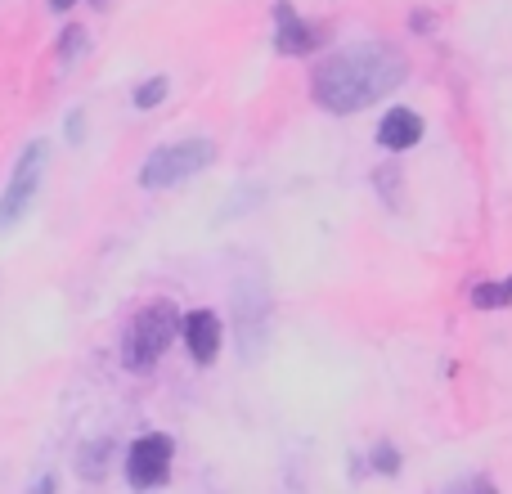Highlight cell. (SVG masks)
I'll return each mask as SVG.
<instances>
[{"label": "cell", "mask_w": 512, "mask_h": 494, "mask_svg": "<svg viewBox=\"0 0 512 494\" xmlns=\"http://www.w3.org/2000/svg\"><path fill=\"white\" fill-rule=\"evenodd\" d=\"M400 81H405L400 50H391L382 41H360L328 54L315 68L310 90H315V104L328 108V113H360V108L387 99Z\"/></svg>", "instance_id": "1"}, {"label": "cell", "mask_w": 512, "mask_h": 494, "mask_svg": "<svg viewBox=\"0 0 512 494\" xmlns=\"http://www.w3.org/2000/svg\"><path fill=\"white\" fill-rule=\"evenodd\" d=\"M180 337V310L176 301H149L122 333V364L131 373H149L167 355V346Z\"/></svg>", "instance_id": "2"}, {"label": "cell", "mask_w": 512, "mask_h": 494, "mask_svg": "<svg viewBox=\"0 0 512 494\" xmlns=\"http://www.w3.org/2000/svg\"><path fill=\"white\" fill-rule=\"evenodd\" d=\"M216 162V144L203 140V135H189V140H176V144H162L144 158L140 167V185L144 189H176L185 185L189 176L207 171Z\"/></svg>", "instance_id": "3"}, {"label": "cell", "mask_w": 512, "mask_h": 494, "mask_svg": "<svg viewBox=\"0 0 512 494\" xmlns=\"http://www.w3.org/2000/svg\"><path fill=\"white\" fill-rule=\"evenodd\" d=\"M45 162H50L45 140H32L23 153H18L14 176H9L5 194H0V230L18 225L27 216V207L36 203V194H41V176H45Z\"/></svg>", "instance_id": "4"}, {"label": "cell", "mask_w": 512, "mask_h": 494, "mask_svg": "<svg viewBox=\"0 0 512 494\" xmlns=\"http://www.w3.org/2000/svg\"><path fill=\"white\" fill-rule=\"evenodd\" d=\"M171 459H176V441L167 432H144L126 450V481L131 490H158L171 477Z\"/></svg>", "instance_id": "5"}, {"label": "cell", "mask_w": 512, "mask_h": 494, "mask_svg": "<svg viewBox=\"0 0 512 494\" xmlns=\"http://www.w3.org/2000/svg\"><path fill=\"white\" fill-rule=\"evenodd\" d=\"M180 337H185L194 364H216L221 337H225L221 315H216V310H189V315H180Z\"/></svg>", "instance_id": "6"}, {"label": "cell", "mask_w": 512, "mask_h": 494, "mask_svg": "<svg viewBox=\"0 0 512 494\" xmlns=\"http://www.w3.org/2000/svg\"><path fill=\"white\" fill-rule=\"evenodd\" d=\"M319 27L297 18L292 0H274V50L279 54H310L319 45Z\"/></svg>", "instance_id": "7"}, {"label": "cell", "mask_w": 512, "mask_h": 494, "mask_svg": "<svg viewBox=\"0 0 512 494\" xmlns=\"http://www.w3.org/2000/svg\"><path fill=\"white\" fill-rule=\"evenodd\" d=\"M423 140V117L414 108H387L382 113V126H378V144L391 153H405Z\"/></svg>", "instance_id": "8"}, {"label": "cell", "mask_w": 512, "mask_h": 494, "mask_svg": "<svg viewBox=\"0 0 512 494\" xmlns=\"http://www.w3.org/2000/svg\"><path fill=\"white\" fill-rule=\"evenodd\" d=\"M108 454H113V441H95V445H81L77 454V472L86 481H99L108 472Z\"/></svg>", "instance_id": "9"}, {"label": "cell", "mask_w": 512, "mask_h": 494, "mask_svg": "<svg viewBox=\"0 0 512 494\" xmlns=\"http://www.w3.org/2000/svg\"><path fill=\"white\" fill-rule=\"evenodd\" d=\"M508 301H512V274L499 283H477V288H472V306H481V310L508 306Z\"/></svg>", "instance_id": "10"}, {"label": "cell", "mask_w": 512, "mask_h": 494, "mask_svg": "<svg viewBox=\"0 0 512 494\" xmlns=\"http://www.w3.org/2000/svg\"><path fill=\"white\" fill-rule=\"evenodd\" d=\"M162 99H167V77H149V81H140V86H135V108H140V113L158 108Z\"/></svg>", "instance_id": "11"}, {"label": "cell", "mask_w": 512, "mask_h": 494, "mask_svg": "<svg viewBox=\"0 0 512 494\" xmlns=\"http://www.w3.org/2000/svg\"><path fill=\"white\" fill-rule=\"evenodd\" d=\"M369 459H373V472H382V477H396L400 472V454H396V445H387V441L373 445Z\"/></svg>", "instance_id": "12"}, {"label": "cell", "mask_w": 512, "mask_h": 494, "mask_svg": "<svg viewBox=\"0 0 512 494\" xmlns=\"http://www.w3.org/2000/svg\"><path fill=\"white\" fill-rule=\"evenodd\" d=\"M23 494H59V477H54V472H41Z\"/></svg>", "instance_id": "13"}, {"label": "cell", "mask_w": 512, "mask_h": 494, "mask_svg": "<svg viewBox=\"0 0 512 494\" xmlns=\"http://www.w3.org/2000/svg\"><path fill=\"white\" fill-rule=\"evenodd\" d=\"M77 50H81V27H63V45H59V54H63V59H72Z\"/></svg>", "instance_id": "14"}, {"label": "cell", "mask_w": 512, "mask_h": 494, "mask_svg": "<svg viewBox=\"0 0 512 494\" xmlns=\"http://www.w3.org/2000/svg\"><path fill=\"white\" fill-rule=\"evenodd\" d=\"M472 494H499V490H495V481H486V477H481L477 486H472Z\"/></svg>", "instance_id": "15"}, {"label": "cell", "mask_w": 512, "mask_h": 494, "mask_svg": "<svg viewBox=\"0 0 512 494\" xmlns=\"http://www.w3.org/2000/svg\"><path fill=\"white\" fill-rule=\"evenodd\" d=\"M72 5H77V0H50V9H54V14H68Z\"/></svg>", "instance_id": "16"}, {"label": "cell", "mask_w": 512, "mask_h": 494, "mask_svg": "<svg viewBox=\"0 0 512 494\" xmlns=\"http://www.w3.org/2000/svg\"><path fill=\"white\" fill-rule=\"evenodd\" d=\"M95 5H104V0H95Z\"/></svg>", "instance_id": "17"}]
</instances>
